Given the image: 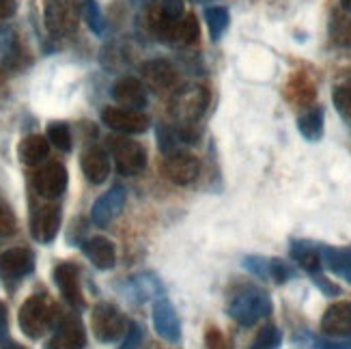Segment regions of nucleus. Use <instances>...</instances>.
<instances>
[{"label":"nucleus","instance_id":"f257e3e1","mask_svg":"<svg viewBox=\"0 0 351 349\" xmlns=\"http://www.w3.org/2000/svg\"><path fill=\"white\" fill-rule=\"evenodd\" d=\"M56 309L45 296H30L18 315L22 332L28 339H41L54 326Z\"/></svg>","mask_w":351,"mask_h":349},{"label":"nucleus","instance_id":"f03ea898","mask_svg":"<svg viewBox=\"0 0 351 349\" xmlns=\"http://www.w3.org/2000/svg\"><path fill=\"white\" fill-rule=\"evenodd\" d=\"M209 104V91L205 86L190 84L179 88L171 99V112L183 125H190L203 117Z\"/></svg>","mask_w":351,"mask_h":349},{"label":"nucleus","instance_id":"7ed1b4c3","mask_svg":"<svg viewBox=\"0 0 351 349\" xmlns=\"http://www.w3.org/2000/svg\"><path fill=\"white\" fill-rule=\"evenodd\" d=\"M271 313V300L265 291H243L237 293L231 304H228V315L239 326H254L256 322L265 320Z\"/></svg>","mask_w":351,"mask_h":349},{"label":"nucleus","instance_id":"20e7f679","mask_svg":"<svg viewBox=\"0 0 351 349\" xmlns=\"http://www.w3.org/2000/svg\"><path fill=\"white\" fill-rule=\"evenodd\" d=\"M110 156L114 158V166L121 175L134 177L141 175L147 166V151L136 141H130L125 136H112L108 139Z\"/></svg>","mask_w":351,"mask_h":349},{"label":"nucleus","instance_id":"39448f33","mask_svg":"<svg viewBox=\"0 0 351 349\" xmlns=\"http://www.w3.org/2000/svg\"><path fill=\"white\" fill-rule=\"evenodd\" d=\"M90 326H93V335L101 343H114L121 337H125L130 328V322L123 317L117 306L112 304H97L93 309V317H90Z\"/></svg>","mask_w":351,"mask_h":349},{"label":"nucleus","instance_id":"423d86ee","mask_svg":"<svg viewBox=\"0 0 351 349\" xmlns=\"http://www.w3.org/2000/svg\"><path fill=\"white\" fill-rule=\"evenodd\" d=\"M43 22L54 37H67L78 26L69 0H43Z\"/></svg>","mask_w":351,"mask_h":349},{"label":"nucleus","instance_id":"0eeeda50","mask_svg":"<svg viewBox=\"0 0 351 349\" xmlns=\"http://www.w3.org/2000/svg\"><path fill=\"white\" fill-rule=\"evenodd\" d=\"M67 181H69V175L65 166L58 162H50V164H45L41 171H37L33 179V188L43 199L54 201L58 196H63V192L67 190Z\"/></svg>","mask_w":351,"mask_h":349},{"label":"nucleus","instance_id":"6e6552de","mask_svg":"<svg viewBox=\"0 0 351 349\" xmlns=\"http://www.w3.org/2000/svg\"><path fill=\"white\" fill-rule=\"evenodd\" d=\"M101 121L110 130L121 134H143L149 130V117L141 110H128L121 106H110L101 112Z\"/></svg>","mask_w":351,"mask_h":349},{"label":"nucleus","instance_id":"1a4fd4ad","mask_svg":"<svg viewBox=\"0 0 351 349\" xmlns=\"http://www.w3.org/2000/svg\"><path fill=\"white\" fill-rule=\"evenodd\" d=\"M198 171H201V164H198V160L192 154H186V151H177V154L166 156L162 164V175L177 186L192 184L198 177Z\"/></svg>","mask_w":351,"mask_h":349},{"label":"nucleus","instance_id":"9d476101","mask_svg":"<svg viewBox=\"0 0 351 349\" xmlns=\"http://www.w3.org/2000/svg\"><path fill=\"white\" fill-rule=\"evenodd\" d=\"M54 282L58 291L63 293L65 302L73 309H84V296L80 289V269L75 263L63 261L54 267Z\"/></svg>","mask_w":351,"mask_h":349},{"label":"nucleus","instance_id":"9b49d317","mask_svg":"<svg viewBox=\"0 0 351 349\" xmlns=\"http://www.w3.org/2000/svg\"><path fill=\"white\" fill-rule=\"evenodd\" d=\"M125 199H128L125 188H121V186L110 188L93 203V209H90V222L95 226H101V229L108 226L121 214V209L125 205Z\"/></svg>","mask_w":351,"mask_h":349},{"label":"nucleus","instance_id":"f8f14e48","mask_svg":"<svg viewBox=\"0 0 351 349\" xmlns=\"http://www.w3.org/2000/svg\"><path fill=\"white\" fill-rule=\"evenodd\" d=\"M154 328L158 337H162L166 343H179L181 339V322L171 300L158 298L154 302Z\"/></svg>","mask_w":351,"mask_h":349},{"label":"nucleus","instance_id":"ddd939ff","mask_svg":"<svg viewBox=\"0 0 351 349\" xmlns=\"http://www.w3.org/2000/svg\"><path fill=\"white\" fill-rule=\"evenodd\" d=\"M35 269V254L28 248H11L0 254V276L5 280H20Z\"/></svg>","mask_w":351,"mask_h":349},{"label":"nucleus","instance_id":"4468645a","mask_svg":"<svg viewBox=\"0 0 351 349\" xmlns=\"http://www.w3.org/2000/svg\"><path fill=\"white\" fill-rule=\"evenodd\" d=\"M60 229V209L56 205H43L33 211V220H30V231L33 237L41 244H50L58 235Z\"/></svg>","mask_w":351,"mask_h":349},{"label":"nucleus","instance_id":"2eb2a0df","mask_svg":"<svg viewBox=\"0 0 351 349\" xmlns=\"http://www.w3.org/2000/svg\"><path fill=\"white\" fill-rule=\"evenodd\" d=\"M86 347V332L80 322V317L69 315L56 326L54 339L50 349H84Z\"/></svg>","mask_w":351,"mask_h":349},{"label":"nucleus","instance_id":"dca6fc26","mask_svg":"<svg viewBox=\"0 0 351 349\" xmlns=\"http://www.w3.org/2000/svg\"><path fill=\"white\" fill-rule=\"evenodd\" d=\"M112 99L117 101V106L128 110H143L147 106V88L138 78H121L114 86H112Z\"/></svg>","mask_w":351,"mask_h":349},{"label":"nucleus","instance_id":"f3484780","mask_svg":"<svg viewBox=\"0 0 351 349\" xmlns=\"http://www.w3.org/2000/svg\"><path fill=\"white\" fill-rule=\"evenodd\" d=\"M322 332L337 339L351 337V302H339V304H332L324 313Z\"/></svg>","mask_w":351,"mask_h":349},{"label":"nucleus","instance_id":"a211bd4d","mask_svg":"<svg viewBox=\"0 0 351 349\" xmlns=\"http://www.w3.org/2000/svg\"><path fill=\"white\" fill-rule=\"evenodd\" d=\"M80 166H82L86 181H90V184H95V186L104 184V181L110 177V156L106 154L101 147H88L82 154Z\"/></svg>","mask_w":351,"mask_h":349},{"label":"nucleus","instance_id":"6ab92c4d","mask_svg":"<svg viewBox=\"0 0 351 349\" xmlns=\"http://www.w3.org/2000/svg\"><path fill=\"white\" fill-rule=\"evenodd\" d=\"M82 252L97 269H112L117 263V250L108 237H90L82 244Z\"/></svg>","mask_w":351,"mask_h":349},{"label":"nucleus","instance_id":"aec40b11","mask_svg":"<svg viewBox=\"0 0 351 349\" xmlns=\"http://www.w3.org/2000/svg\"><path fill=\"white\" fill-rule=\"evenodd\" d=\"M143 78L154 91H164V88L175 86L177 71L169 60L156 58V60H149V63L143 65Z\"/></svg>","mask_w":351,"mask_h":349},{"label":"nucleus","instance_id":"412c9836","mask_svg":"<svg viewBox=\"0 0 351 349\" xmlns=\"http://www.w3.org/2000/svg\"><path fill=\"white\" fill-rule=\"evenodd\" d=\"M48 154H50V141L39 134L26 136L18 147V156L26 166H37V164L45 162Z\"/></svg>","mask_w":351,"mask_h":349},{"label":"nucleus","instance_id":"4be33fe9","mask_svg":"<svg viewBox=\"0 0 351 349\" xmlns=\"http://www.w3.org/2000/svg\"><path fill=\"white\" fill-rule=\"evenodd\" d=\"M291 256L298 261V265L308 272V274H319L324 265L322 252H319V246L311 244V241H293L291 244Z\"/></svg>","mask_w":351,"mask_h":349},{"label":"nucleus","instance_id":"5701e85b","mask_svg":"<svg viewBox=\"0 0 351 349\" xmlns=\"http://www.w3.org/2000/svg\"><path fill=\"white\" fill-rule=\"evenodd\" d=\"M183 11H186L183 0H160L158 15H156V28L160 37H164L183 18Z\"/></svg>","mask_w":351,"mask_h":349},{"label":"nucleus","instance_id":"b1692460","mask_svg":"<svg viewBox=\"0 0 351 349\" xmlns=\"http://www.w3.org/2000/svg\"><path fill=\"white\" fill-rule=\"evenodd\" d=\"M198 35H201L198 20L194 18V15H183V18L162 39L175 41V43H181V45H190V43H194L198 39Z\"/></svg>","mask_w":351,"mask_h":349},{"label":"nucleus","instance_id":"393cba45","mask_svg":"<svg viewBox=\"0 0 351 349\" xmlns=\"http://www.w3.org/2000/svg\"><path fill=\"white\" fill-rule=\"evenodd\" d=\"M298 130L306 141L317 143L324 136V108H311L298 119Z\"/></svg>","mask_w":351,"mask_h":349},{"label":"nucleus","instance_id":"a878e982","mask_svg":"<svg viewBox=\"0 0 351 349\" xmlns=\"http://www.w3.org/2000/svg\"><path fill=\"white\" fill-rule=\"evenodd\" d=\"M324 263L334 272V274L343 276L345 272L351 269V246L347 248H332V246H319Z\"/></svg>","mask_w":351,"mask_h":349},{"label":"nucleus","instance_id":"bb28decb","mask_svg":"<svg viewBox=\"0 0 351 349\" xmlns=\"http://www.w3.org/2000/svg\"><path fill=\"white\" fill-rule=\"evenodd\" d=\"M205 22H207L211 39L218 41L224 35V30L228 28V22H231V13H228L226 7H207L205 9Z\"/></svg>","mask_w":351,"mask_h":349},{"label":"nucleus","instance_id":"cd10ccee","mask_svg":"<svg viewBox=\"0 0 351 349\" xmlns=\"http://www.w3.org/2000/svg\"><path fill=\"white\" fill-rule=\"evenodd\" d=\"M82 18L86 20V26L93 30L97 37L104 35L106 30V22H104V15H101V9L95 0H82Z\"/></svg>","mask_w":351,"mask_h":349},{"label":"nucleus","instance_id":"c85d7f7f","mask_svg":"<svg viewBox=\"0 0 351 349\" xmlns=\"http://www.w3.org/2000/svg\"><path fill=\"white\" fill-rule=\"evenodd\" d=\"M282 345V332L276 326H265L258 330L250 349H280Z\"/></svg>","mask_w":351,"mask_h":349},{"label":"nucleus","instance_id":"c756f323","mask_svg":"<svg viewBox=\"0 0 351 349\" xmlns=\"http://www.w3.org/2000/svg\"><path fill=\"white\" fill-rule=\"evenodd\" d=\"M181 143H183V139H181V132L179 130L166 128V125H160L158 128V145H160V151H162L164 156L177 154Z\"/></svg>","mask_w":351,"mask_h":349},{"label":"nucleus","instance_id":"7c9ffc66","mask_svg":"<svg viewBox=\"0 0 351 349\" xmlns=\"http://www.w3.org/2000/svg\"><path fill=\"white\" fill-rule=\"evenodd\" d=\"M130 289L141 302H145L149 298H154L156 291H160V282L154 276H134L130 280Z\"/></svg>","mask_w":351,"mask_h":349},{"label":"nucleus","instance_id":"2f4dec72","mask_svg":"<svg viewBox=\"0 0 351 349\" xmlns=\"http://www.w3.org/2000/svg\"><path fill=\"white\" fill-rule=\"evenodd\" d=\"M332 101H334V106H337V110L341 112V117L351 121V78L341 82L337 88H334Z\"/></svg>","mask_w":351,"mask_h":349},{"label":"nucleus","instance_id":"473e14b6","mask_svg":"<svg viewBox=\"0 0 351 349\" xmlns=\"http://www.w3.org/2000/svg\"><path fill=\"white\" fill-rule=\"evenodd\" d=\"M48 141L60 149V151H71V130L67 123H50L48 128Z\"/></svg>","mask_w":351,"mask_h":349},{"label":"nucleus","instance_id":"72a5a7b5","mask_svg":"<svg viewBox=\"0 0 351 349\" xmlns=\"http://www.w3.org/2000/svg\"><path fill=\"white\" fill-rule=\"evenodd\" d=\"M332 39L343 48H351V18H334L330 26Z\"/></svg>","mask_w":351,"mask_h":349},{"label":"nucleus","instance_id":"f704fd0d","mask_svg":"<svg viewBox=\"0 0 351 349\" xmlns=\"http://www.w3.org/2000/svg\"><path fill=\"white\" fill-rule=\"evenodd\" d=\"M18 229V220H15V214L11 211V207L0 199V237H11Z\"/></svg>","mask_w":351,"mask_h":349},{"label":"nucleus","instance_id":"c9c22d12","mask_svg":"<svg viewBox=\"0 0 351 349\" xmlns=\"http://www.w3.org/2000/svg\"><path fill=\"white\" fill-rule=\"evenodd\" d=\"M291 276H293L291 267H289L282 259H269V280H274L276 285H282Z\"/></svg>","mask_w":351,"mask_h":349},{"label":"nucleus","instance_id":"e433bc0d","mask_svg":"<svg viewBox=\"0 0 351 349\" xmlns=\"http://www.w3.org/2000/svg\"><path fill=\"white\" fill-rule=\"evenodd\" d=\"M141 343H143V330H141V326L130 322V328H128L125 337H123V343H121L119 349H138Z\"/></svg>","mask_w":351,"mask_h":349},{"label":"nucleus","instance_id":"4c0bfd02","mask_svg":"<svg viewBox=\"0 0 351 349\" xmlns=\"http://www.w3.org/2000/svg\"><path fill=\"white\" fill-rule=\"evenodd\" d=\"M205 343H207L209 349H231V347L226 345V339L222 337V332H218L216 328H211V330L207 332Z\"/></svg>","mask_w":351,"mask_h":349},{"label":"nucleus","instance_id":"58836bf2","mask_svg":"<svg viewBox=\"0 0 351 349\" xmlns=\"http://www.w3.org/2000/svg\"><path fill=\"white\" fill-rule=\"evenodd\" d=\"M315 282H317L319 289H322L324 293H328V296H339L341 293V289L337 285H332L330 280H326L324 276H319V274H315Z\"/></svg>","mask_w":351,"mask_h":349},{"label":"nucleus","instance_id":"ea45409f","mask_svg":"<svg viewBox=\"0 0 351 349\" xmlns=\"http://www.w3.org/2000/svg\"><path fill=\"white\" fill-rule=\"evenodd\" d=\"M7 335H9V315L5 302H0V341H5Z\"/></svg>","mask_w":351,"mask_h":349},{"label":"nucleus","instance_id":"a19ab883","mask_svg":"<svg viewBox=\"0 0 351 349\" xmlns=\"http://www.w3.org/2000/svg\"><path fill=\"white\" fill-rule=\"evenodd\" d=\"M18 11V3L15 0H0V20H7Z\"/></svg>","mask_w":351,"mask_h":349},{"label":"nucleus","instance_id":"79ce46f5","mask_svg":"<svg viewBox=\"0 0 351 349\" xmlns=\"http://www.w3.org/2000/svg\"><path fill=\"white\" fill-rule=\"evenodd\" d=\"M341 7H343L347 13H351V0H341Z\"/></svg>","mask_w":351,"mask_h":349},{"label":"nucleus","instance_id":"37998d69","mask_svg":"<svg viewBox=\"0 0 351 349\" xmlns=\"http://www.w3.org/2000/svg\"><path fill=\"white\" fill-rule=\"evenodd\" d=\"M5 349H26V347H22V345H15V343H13V345H7Z\"/></svg>","mask_w":351,"mask_h":349},{"label":"nucleus","instance_id":"c03bdc74","mask_svg":"<svg viewBox=\"0 0 351 349\" xmlns=\"http://www.w3.org/2000/svg\"><path fill=\"white\" fill-rule=\"evenodd\" d=\"M198 3H209V0H198Z\"/></svg>","mask_w":351,"mask_h":349}]
</instances>
